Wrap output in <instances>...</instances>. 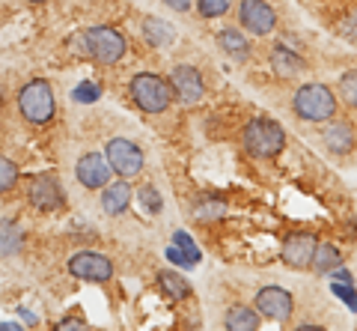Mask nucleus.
I'll return each mask as SVG.
<instances>
[{"instance_id": "nucleus-27", "label": "nucleus", "mask_w": 357, "mask_h": 331, "mask_svg": "<svg viewBox=\"0 0 357 331\" xmlns=\"http://www.w3.org/2000/svg\"><path fill=\"white\" fill-rule=\"evenodd\" d=\"M137 200L143 203V209H146L149 215L161 212V206H164V200H161V194H158V189H155V185H146V189H140V191H137Z\"/></svg>"}, {"instance_id": "nucleus-8", "label": "nucleus", "mask_w": 357, "mask_h": 331, "mask_svg": "<svg viewBox=\"0 0 357 331\" xmlns=\"http://www.w3.org/2000/svg\"><path fill=\"white\" fill-rule=\"evenodd\" d=\"M238 21L244 30H250L253 36H265L277 27V15L265 0H241L238 3Z\"/></svg>"}, {"instance_id": "nucleus-18", "label": "nucleus", "mask_w": 357, "mask_h": 331, "mask_svg": "<svg viewBox=\"0 0 357 331\" xmlns=\"http://www.w3.org/2000/svg\"><path fill=\"white\" fill-rule=\"evenodd\" d=\"M312 269H316L319 274H331L337 266H342V253L333 248V245H328V242H319L316 245V253H312V263H310Z\"/></svg>"}, {"instance_id": "nucleus-7", "label": "nucleus", "mask_w": 357, "mask_h": 331, "mask_svg": "<svg viewBox=\"0 0 357 331\" xmlns=\"http://www.w3.org/2000/svg\"><path fill=\"white\" fill-rule=\"evenodd\" d=\"M69 274L77 281L105 284V281L114 278V263H110L107 257H102V253H96V251H81L69 260Z\"/></svg>"}, {"instance_id": "nucleus-25", "label": "nucleus", "mask_w": 357, "mask_h": 331, "mask_svg": "<svg viewBox=\"0 0 357 331\" xmlns=\"http://www.w3.org/2000/svg\"><path fill=\"white\" fill-rule=\"evenodd\" d=\"M223 215H227V203L223 200H206L203 206L194 209V218L199 221V224H203V221H218Z\"/></svg>"}, {"instance_id": "nucleus-33", "label": "nucleus", "mask_w": 357, "mask_h": 331, "mask_svg": "<svg viewBox=\"0 0 357 331\" xmlns=\"http://www.w3.org/2000/svg\"><path fill=\"white\" fill-rule=\"evenodd\" d=\"M164 3L170 6V9H176V13H188V9H191L197 0H164Z\"/></svg>"}, {"instance_id": "nucleus-12", "label": "nucleus", "mask_w": 357, "mask_h": 331, "mask_svg": "<svg viewBox=\"0 0 357 331\" xmlns=\"http://www.w3.org/2000/svg\"><path fill=\"white\" fill-rule=\"evenodd\" d=\"M170 87L185 105H194L203 98V75L194 66H176L170 72Z\"/></svg>"}, {"instance_id": "nucleus-11", "label": "nucleus", "mask_w": 357, "mask_h": 331, "mask_svg": "<svg viewBox=\"0 0 357 331\" xmlns=\"http://www.w3.org/2000/svg\"><path fill=\"white\" fill-rule=\"evenodd\" d=\"M110 173H114V168L107 164V159H102L98 152H86V156H81V161H77V182L84 185V189H105V185L110 182Z\"/></svg>"}, {"instance_id": "nucleus-20", "label": "nucleus", "mask_w": 357, "mask_h": 331, "mask_svg": "<svg viewBox=\"0 0 357 331\" xmlns=\"http://www.w3.org/2000/svg\"><path fill=\"white\" fill-rule=\"evenodd\" d=\"M158 284H161V290H164L167 299H173V302H185L188 295H191V284H188L185 278H178V274L170 272V269H164L158 274Z\"/></svg>"}, {"instance_id": "nucleus-9", "label": "nucleus", "mask_w": 357, "mask_h": 331, "mask_svg": "<svg viewBox=\"0 0 357 331\" xmlns=\"http://www.w3.org/2000/svg\"><path fill=\"white\" fill-rule=\"evenodd\" d=\"M292 295L283 286H262L256 293V311H259V316L274 319V323H286L292 316Z\"/></svg>"}, {"instance_id": "nucleus-14", "label": "nucleus", "mask_w": 357, "mask_h": 331, "mask_svg": "<svg viewBox=\"0 0 357 331\" xmlns=\"http://www.w3.org/2000/svg\"><path fill=\"white\" fill-rule=\"evenodd\" d=\"M321 140H325V147L333 156H345V152L354 149V128H351V123H345V119H333V123L321 131Z\"/></svg>"}, {"instance_id": "nucleus-21", "label": "nucleus", "mask_w": 357, "mask_h": 331, "mask_svg": "<svg viewBox=\"0 0 357 331\" xmlns=\"http://www.w3.org/2000/svg\"><path fill=\"white\" fill-rule=\"evenodd\" d=\"M227 328L232 331H256L259 328V311H250V307H232V311L227 314Z\"/></svg>"}, {"instance_id": "nucleus-17", "label": "nucleus", "mask_w": 357, "mask_h": 331, "mask_svg": "<svg viewBox=\"0 0 357 331\" xmlns=\"http://www.w3.org/2000/svg\"><path fill=\"white\" fill-rule=\"evenodd\" d=\"M21 242H24L21 227L9 218H0V257H13V253H18Z\"/></svg>"}, {"instance_id": "nucleus-28", "label": "nucleus", "mask_w": 357, "mask_h": 331, "mask_svg": "<svg viewBox=\"0 0 357 331\" xmlns=\"http://www.w3.org/2000/svg\"><path fill=\"white\" fill-rule=\"evenodd\" d=\"M15 182H18V168H15V164L9 161V159L0 156V194L9 191Z\"/></svg>"}, {"instance_id": "nucleus-22", "label": "nucleus", "mask_w": 357, "mask_h": 331, "mask_svg": "<svg viewBox=\"0 0 357 331\" xmlns=\"http://www.w3.org/2000/svg\"><path fill=\"white\" fill-rule=\"evenodd\" d=\"M218 45L227 51L229 57H236V60H244V57L250 54L248 39H244L238 30H220V33H218Z\"/></svg>"}, {"instance_id": "nucleus-31", "label": "nucleus", "mask_w": 357, "mask_h": 331, "mask_svg": "<svg viewBox=\"0 0 357 331\" xmlns=\"http://www.w3.org/2000/svg\"><path fill=\"white\" fill-rule=\"evenodd\" d=\"M340 33H342V36H345V39H354V42H357V13H351L349 18H345V21H342V27H340Z\"/></svg>"}, {"instance_id": "nucleus-36", "label": "nucleus", "mask_w": 357, "mask_h": 331, "mask_svg": "<svg viewBox=\"0 0 357 331\" xmlns=\"http://www.w3.org/2000/svg\"><path fill=\"white\" fill-rule=\"evenodd\" d=\"M57 328H84V323H81V319H63Z\"/></svg>"}, {"instance_id": "nucleus-26", "label": "nucleus", "mask_w": 357, "mask_h": 331, "mask_svg": "<svg viewBox=\"0 0 357 331\" xmlns=\"http://www.w3.org/2000/svg\"><path fill=\"white\" fill-rule=\"evenodd\" d=\"M232 6V0H197V13L203 18H220L227 15Z\"/></svg>"}, {"instance_id": "nucleus-2", "label": "nucleus", "mask_w": 357, "mask_h": 331, "mask_svg": "<svg viewBox=\"0 0 357 331\" xmlns=\"http://www.w3.org/2000/svg\"><path fill=\"white\" fill-rule=\"evenodd\" d=\"M18 110L21 117L27 119V123L33 126H45L48 119L54 117V90L48 81H27L24 87H21L18 93Z\"/></svg>"}, {"instance_id": "nucleus-5", "label": "nucleus", "mask_w": 357, "mask_h": 331, "mask_svg": "<svg viewBox=\"0 0 357 331\" xmlns=\"http://www.w3.org/2000/svg\"><path fill=\"white\" fill-rule=\"evenodd\" d=\"M81 42L89 57H96L98 63H116L126 54V39L116 27H89Z\"/></svg>"}, {"instance_id": "nucleus-29", "label": "nucleus", "mask_w": 357, "mask_h": 331, "mask_svg": "<svg viewBox=\"0 0 357 331\" xmlns=\"http://www.w3.org/2000/svg\"><path fill=\"white\" fill-rule=\"evenodd\" d=\"M102 98V90L93 84V81H84V84H77L75 87V102H81V105H93Z\"/></svg>"}, {"instance_id": "nucleus-24", "label": "nucleus", "mask_w": 357, "mask_h": 331, "mask_svg": "<svg viewBox=\"0 0 357 331\" xmlns=\"http://www.w3.org/2000/svg\"><path fill=\"white\" fill-rule=\"evenodd\" d=\"M337 90H340V98L345 105H351V108H357V69L354 72H345L342 78H340V84H337Z\"/></svg>"}, {"instance_id": "nucleus-23", "label": "nucleus", "mask_w": 357, "mask_h": 331, "mask_svg": "<svg viewBox=\"0 0 357 331\" xmlns=\"http://www.w3.org/2000/svg\"><path fill=\"white\" fill-rule=\"evenodd\" d=\"M173 245H176L178 251H182V253H185V257H188V260H191V263H194V266H197V263H199V260H203V251H199V248L194 245V239H191V236H188V233H185V230H176V233H173Z\"/></svg>"}, {"instance_id": "nucleus-32", "label": "nucleus", "mask_w": 357, "mask_h": 331, "mask_svg": "<svg viewBox=\"0 0 357 331\" xmlns=\"http://www.w3.org/2000/svg\"><path fill=\"white\" fill-rule=\"evenodd\" d=\"M167 260H170V263H176V266H185V269H191V266H194V263H191V260H188V257H185V253H182V251H178L176 245H173V248H167Z\"/></svg>"}, {"instance_id": "nucleus-16", "label": "nucleus", "mask_w": 357, "mask_h": 331, "mask_svg": "<svg viewBox=\"0 0 357 331\" xmlns=\"http://www.w3.org/2000/svg\"><path fill=\"white\" fill-rule=\"evenodd\" d=\"M271 69H274V75H280V78H292V75H298L301 69H304V60H301L295 51H289L286 45H274Z\"/></svg>"}, {"instance_id": "nucleus-15", "label": "nucleus", "mask_w": 357, "mask_h": 331, "mask_svg": "<svg viewBox=\"0 0 357 331\" xmlns=\"http://www.w3.org/2000/svg\"><path fill=\"white\" fill-rule=\"evenodd\" d=\"M131 185L128 182H114V185H105V194H102V209L107 215H122L126 209L131 206Z\"/></svg>"}, {"instance_id": "nucleus-4", "label": "nucleus", "mask_w": 357, "mask_h": 331, "mask_svg": "<svg viewBox=\"0 0 357 331\" xmlns=\"http://www.w3.org/2000/svg\"><path fill=\"white\" fill-rule=\"evenodd\" d=\"M286 143V131L274 119H253L244 128V149L256 159H274Z\"/></svg>"}, {"instance_id": "nucleus-1", "label": "nucleus", "mask_w": 357, "mask_h": 331, "mask_svg": "<svg viewBox=\"0 0 357 331\" xmlns=\"http://www.w3.org/2000/svg\"><path fill=\"white\" fill-rule=\"evenodd\" d=\"M292 108L301 119L310 123H325L337 114V96L325 84H304L292 98Z\"/></svg>"}, {"instance_id": "nucleus-3", "label": "nucleus", "mask_w": 357, "mask_h": 331, "mask_svg": "<svg viewBox=\"0 0 357 331\" xmlns=\"http://www.w3.org/2000/svg\"><path fill=\"white\" fill-rule=\"evenodd\" d=\"M131 98H134V105L140 110H146V114H161L173 98V87L164 78H158V75L140 72V75H134V81H131Z\"/></svg>"}, {"instance_id": "nucleus-13", "label": "nucleus", "mask_w": 357, "mask_h": 331, "mask_svg": "<svg viewBox=\"0 0 357 331\" xmlns=\"http://www.w3.org/2000/svg\"><path fill=\"white\" fill-rule=\"evenodd\" d=\"M319 239L310 236V233H298V236H289L283 242V253L280 260L286 263L289 269H307L312 263V253H316Z\"/></svg>"}, {"instance_id": "nucleus-37", "label": "nucleus", "mask_w": 357, "mask_h": 331, "mask_svg": "<svg viewBox=\"0 0 357 331\" xmlns=\"http://www.w3.org/2000/svg\"><path fill=\"white\" fill-rule=\"evenodd\" d=\"M27 3H48V0H27Z\"/></svg>"}, {"instance_id": "nucleus-34", "label": "nucleus", "mask_w": 357, "mask_h": 331, "mask_svg": "<svg viewBox=\"0 0 357 331\" xmlns=\"http://www.w3.org/2000/svg\"><path fill=\"white\" fill-rule=\"evenodd\" d=\"M331 274H333V281H342V284H351V272H349V269H342V266H337V269H333Z\"/></svg>"}, {"instance_id": "nucleus-6", "label": "nucleus", "mask_w": 357, "mask_h": 331, "mask_svg": "<svg viewBox=\"0 0 357 331\" xmlns=\"http://www.w3.org/2000/svg\"><path fill=\"white\" fill-rule=\"evenodd\" d=\"M107 164L122 179H131V176H137L143 170V149L126 138H114L107 143Z\"/></svg>"}, {"instance_id": "nucleus-19", "label": "nucleus", "mask_w": 357, "mask_h": 331, "mask_svg": "<svg viewBox=\"0 0 357 331\" xmlns=\"http://www.w3.org/2000/svg\"><path fill=\"white\" fill-rule=\"evenodd\" d=\"M143 36H146L149 45L161 48V45H170L173 36H176V30L167 24L164 18H146V21H143Z\"/></svg>"}, {"instance_id": "nucleus-35", "label": "nucleus", "mask_w": 357, "mask_h": 331, "mask_svg": "<svg viewBox=\"0 0 357 331\" xmlns=\"http://www.w3.org/2000/svg\"><path fill=\"white\" fill-rule=\"evenodd\" d=\"M18 314H21V319H24V323H30V325H33V323H39V316H36V314H30L27 307H21Z\"/></svg>"}, {"instance_id": "nucleus-10", "label": "nucleus", "mask_w": 357, "mask_h": 331, "mask_svg": "<svg viewBox=\"0 0 357 331\" xmlns=\"http://www.w3.org/2000/svg\"><path fill=\"white\" fill-rule=\"evenodd\" d=\"M30 203L42 209V212H57V209L66 206V191L57 179H51V176H36V179L30 182Z\"/></svg>"}, {"instance_id": "nucleus-30", "label": "nucleus", "mask_w": 357, "mask_h": 331, "mask_svg": "<svg viewBox=\"0 0 357 331\" xmlns=\"http://www.w3.org/2000/svg\"><path fill=\"white\" fill-rule=\"evenodd\" d=\"M331 290H333V295H337V299H340V302H345V304H349V307H351V311L357 314V293H354V286H351V284L333 281V286H331Z\"/></svg>"}]
</instances>
